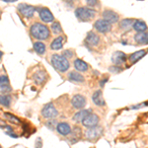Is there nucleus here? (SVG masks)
Returning <instances> with one entry per match:
<instances>
[{
	"mask_svg": "<svg viewBox=\"0 0 148 148\" xmlns=\"http://www.w3.org/2000/svg\"><path fill=\"white\" fill-rule=\"evenodd\" d=\"M31 35L33 38L42 40H47L49 39L51 32H49V29L44 24H40V23H35L34 25H32L31 27Z\"/></svg>",
	"mask_w": 148,
	"mask_h": 148,
	"instance_id": "1",
	"label": "nucleus"
},
{
	"mask_svg": "<svg viewBox=\"0 0 148 148\" xmlns=\"http://www.w3.org/2000/svg\"><path fill=\"white\" fill-rule=\"evenodd\" d=\"M51 64L59 72H65L69 68V62L67 58L60 54H53L51 56Z\"/></svg>",
	"mask_w": 148,
	"mask_h": 148,
	"instance_id": "2",
	"label": "nucleus"
},
{
	"mask_svg": "<svg viewBox=\"0 0 148 148\" xmlns=\"http://www.w3.org/2000/svg\"><path fill=\"white\" fill-rule=\"evenodd\" d=\"M96 15V11L87 7H79L75 10V16L81 22H87L92 20Z\"/></svg>",
	"mask_w": 148,
	"mask_h": 148,
	"instance_id": "3",
	"label": "nucleus"
},
{
	"mask_svg": "<svg viewBox=\"0 0 148 148\" xmlns=\"http://www.w3.org/2000/svg\"><path fill=\"white\" fill-rule=\"evenodd\" d=\"M42 116L46 119H54L58 116V111L56 109L53 104L49 103V104L46 105L42 110Z\"/></svg>",
	"mask_w": 148,
	"mask_h": 148,
	"instance_id": "4",
	"label": "nucleus"
},
{
	"mask_svg": "<svg viewBox=\"0 0 148 148\" xmlns=\"http://www.w3.org/2000/svg\"><path fill=\"white\" fill-rule=\"evenodd\" d=\"M103 134V128L101 126H94V127H89L85 131L86 137L89 140L98 139Z\"/></svg>",
	"mask_w": 148,
	"mask_h": 148,
	"instance_id": "5",
	"label": "nucleus"
},
{
	"mask_svg": "<svg viewBox=\"0 0 148 148\" xmlns=\"http://www.w3.org/2000/svg\"><path fill=\"white\" fill-rule=\"evenodd\" d=\"M94 27L98 32L103 33V34L108 33L112 30L111 23H109L108 21L104 20V19H99V20H97L94 24Z\"/></svg>",
	"mask_w": 148,
	"mask_h": 148,
	"instance_id": "6",
	"label": "nucleus"
},
{
	"mask_svg": "<svg viewBox=\"0 0 148 148\" xmlns=\"http://www.w3.org/2000/svg\"><path fill=\"white\" fill-rule=\"evenodd\" d=\"M99 121H100V119H99V116H98L96 114L90 113L84 119V120H83L82 123H83V125H84L85 127L89 128V127H94V126H97L98 123H99Z\"/></svg>",
	"mask_w": 148,
	"mask_h": 148,
	"instance_id": "7",
	"label": "nucleus"
},
{
	"mask_svg": "<svg viewBox=\"0 0 148 148\" xmlns=\"http://www.w3.org/2000/svg\"><path fill=\"white\" fill-rule=\"evenodd\" d=\"M18 11L26 18H32L35 13V7L28 5V4L22 3L18 5Z\"/></svg>",
	"mask_w": 148,
	"mask_h": 148,
	"instance_id": "8",
	"label": "nucleus"
},
{
	"mask_svg": "<svg viewBox=\"0 0 148 148\" xmlns=\"http://www.w3.org/2000/svg\"><path fill=\"white\" fill-rule=\"evenodd\" d=\"M71 104H72L73 108L77 110H82L86 106V98L82 96V95H75L71 100Z\"/></svg>",
	"mask_w": 148,
	"mask_h": 148,
	"instance_id": "9",
	"label": "nucleus"
},
{
	"mask_svg": "<svg viewBox=\"0 0 148 148\" xmlns=\"http://www.w3.org/2000/svg\"><path fill=\"white\" fill-rule=\"evenodd\" d=\"M39 15H40V20L45 23H51V22H53V20H54L53 15H52L51 12L49 11V9H47V8L40 9L39 11Z\"/></svg>",
	"mask_w": 148,
	"mask_h": 148,
	"instance_id": "10",
	"label": "nucleus"
},
{
	"mask_svg": "<svg viewBox=\"0 0 148 148\" xmlns=\"http://www.w3.org/2000/svg\"><path fill=\"white\" fill-rule=\"evenodd\" d=\"M103 18L104 20L108 21L109 23L113 24V23H116L120 19V16H119L118 13H116L114 11L112 10H105L103 12Z\"/></svg>",
	"mask_w": 148,
	"mask_h": 148,
	"instance_id": "11",
	"label": "nucleus"
},
{
	"mask_svg": "<svg viewBox=\"0 0 148 148\" xmlns=\"http://www.w3.org/2000/svg\"><path fill=\"white\" fill-rule=\"evenodd\" d=\"M85 42H86V45H87V46L95 47L100 42V38H99V36L95 34L94 32H89L87 35V37H86Z\"/></svg>",
	"mask_w": 148,
	"mask_h": 148,
	"instance_id": "12",
	"label": "nucleus"
},
{
	"mask_svg": "<svg viewBox=\"0 0 148 148\" xmlns=\"http://www.w3.org/2000/svg\"><path fill=\"white\" fill-rule=\"evenodd\" d=\"M92 101L95 105H96V106H99V107H103V106L106 105V102H105V100H104L103 93H102L101 90H97V91L93 94Z\"/></svg>",
	"mask_w": 148,
	"mask_h": 148,
	"instance_id": "13",
	"label": "nucleus"
},
{
	"mask_svg": "<svg viewBox=\"0 0 148 148\" xmlns=\"http://www.w3.org/2000/svg\"><path fill=\"white\" fill-rule=\"evenodd\" d=\"M112 61L116 65H121L126 61V54L121 51H116L112 56Z\"/></svg>",
	"mask_w": 148,
	"mask_h": 148,
	"instance_id": "14",
	"label": "nucleus"
},
{
	"mask_svg": "<svg viewBox=\"0 0 148 148\" xmlns=\"http://www.w3.org/2000/svg\"><path fill=\"white\" fill-rule=\"evenodd\" d=\"M56 131L59 134L63 135V136H66V135L70 134L71 127L67 123H59L58 125H56Z\"/></svg>",
	"mask_w": 148,
	"mask_h": 148,
	"instance_id": "15",
	"label": "nucleus"
},
{
	"mask_svg": "<svg viewBox=\"0 0 148 148\" xmlns=\"http://www.w3.org/2000/svg\"><path fill=\"white\" fill-rule=\"evenodd\" d=\"M91 110H82V111H79L78 113H76L73 116V121L75 123H82L83 120L88 116L90 113H91Z\"/></svg>",
	"mask_w": 148,
	"mask_h": 148,
	"instance_id": "16",
	"label": "nucleus"
},
{
	"mask_svg": "<svg viewBox=\"0 0 148 148\" xmlns=\"http://www.w3.org/2000/svg\"><path fill=\"white\" fill-rule=\"evenodd\" d=\"M134 40L140 45H148V32L137 33L134 36Z\"/></svg>",
	"mask_w": 148,
	"mask_h": 148,
	"instance_id": "17",
	"label": "nucleus"
},
{
	"mask_svg": "<svg viewBox=\"0 0 148 148\" xmlns=\"http://www.w3.org/2000/svg\"><path fill=\"white\" fill-rule=\"evenodd\" d=\"M147 51H148V49H142V51H138L136 52H134V53L130 54V62L131 63H135V62H137L138 60H140V59H141L142 57L146 54Z\"/></svg>",
	"mask_w": 148,
	"mask_h": 148,
	"instance_id": "18",
	"label": "nucleus"
},
{
	"mask_svg": "<svg viewBox=\"0 0 148 148\" xmlns=\"http://www.w3.org/2000/svg\"><path fill=\"white\" fill-rule=\"evenodd\" d=\"M74 67H75L76 70L80 71V72H85V71L88 70V64L83 61L82 59H75L74 61Z\"/></svg>",
	"mask_w": 148,
	"mask_h": 148,
	"instance_id": "19",
	"label": "nucleus"
},
{
	"mask_svg": "<svg viewBox=\"0 0 148 148\" xmlns=\"http://www.w3.org/2000/svg\"><path fill=\"white\" fill-rule=\"evenodd\" d=\"M132 29H134L138 33L145 32L147 30V25L142 20H135L132 25Z\"/></svg>",
	"mask_w": 148,
	"mask_h": 148,
	"instance_id": "20",
	"label": "nucleus"
},
{
	"mask_svg": "<svg viewBox=\"0 0 148 148\" xmlns=\"http://www.w3.org/2000/svg\"><path fill=\"white\" fill-rule=\"evenodd\" d=\"M68 79L72 81V82H76V83H83L85 81V78L81 74L74 72V71L68 74Z\"/></svg>",
	"mask_w": 148,
	"mask_h": 148,
	"instance_id": "21",
	"label": "nucleus"
},
{
	"mask_svg": "<svg viewBox=\"0 0 148 148\" xmlns=\"http://www.w3.org/2000/svg\"><path fill=\"white\" fill-rule=\"evenodd\" d=\"M62 46H63V37L56 38L51 44V47L53 51H57V49H62Z\"/></svg>",
	"mask_w": 148,
	"mask_h": 148,
	"instance_id": "22",
	"label": "nucleus"
},
{
	"mask_svg": "<svg viewBox=\"0 0 148 148\" xmlns=\"http://www.w3.org/2000/svg\"><path fill=\"white\" fill-rule=\"evenodd\" d=\"M134 23V20L133 19H123V20L121 21V29L123 31H130L131 28H132V25Z\"/></svg>",
	"mask_w": 148,
	"mask_h": 148,
	"instance_id": "23",
	"label": "nucleus"
},
{
	"mask_svg": "<svg viewBox=\"0 0 148 148\" xmlns=\"http://www.w3.org/2000/svg\"><path fill=\"white\" fill-rule=\"evenodd\" d=\"M34 49L38 54L42 56V54H44L45 52H46V46H45L44 42L39 40V42H36L34 44Z\"/></svg>",
	"mask_w": 148,
	"mask_h": 148,
	"instance_id": "24",
	"label": "nucleus"
},
{
	"mask_svg": "<svg viewBox=\"0 0 148 148\" xmlns=\"http://www.w3.org/2000/svg\"><path fill=\"white\" fill-rule=\"evenodd\" d=\"M34 79L38 84H42L47 79V73L45 71H39L34 75Z\"/></svg>",
	"mask_w": 148,
	"mask_h": 148,
	"instance_id": "25",
	"label": "nucleus"
},
{
	"mask_svg": "<svg viewBox=\"0 0 148 148\" xmlns=\"http://www.w3.org/2000/svg\"><path fill=\"white\" fill-rule=\"evenodd\" d=\"M12 102V98L8 95H1L0 96V105L4 107H10Z\"/></svg>",
	"mask_w": 148,
	"mask_h": 148,
	"instance_id": "26",
	"label": "nucleus"
},
{
	"mask_svg": "<svg viewBox=\"0 0 148 148\" xmlns=\"http://www.w3.org/2000/svg\"><path fill=\"white\" fill-rule=\"evenodd\" d=\"M51 31L54 33L56 35L57 34H59V33H61L62 32V28H61V26H60V23L59 22H54V23H52V25H51Z\"/></svg>",
	"mask_w": 148,
	"mask_h": 148,
	"instance_id": "27",
	"label": "nucleus"
},
{
	"mask_svg": "<svg viewBox=\"0 0 148 148\" xmlns=\"http://www.w3.org/2000/svg\"><path fill=\"white\" fill-rule=\"evenodd\" d=\"M11 91H12V88L9 86V84L0 86V93L1 94H7V93H10Z\"/></svg>",
	"mask_w": 148,
	"mask_h": 148,
	"instance_id": "28",
	"label": "nucleus"
},
{
	"mask_svg": "<svg viewBox=\"0 0 148 148\" xmlns=\"http://www.w3.org/2000/svg\"><path fill=\"white\" fill-rule=\"evenodd\" d=\"M5 116H6L7 119H8L9 121H12V123H21V121L19 120L18 118H16V116H14L13 114H9V113H6Z\"/></svg>",
	"mask_w": 148,
	"mask_h": 148,
	"instance_id": "29",
	"label": "nucleus"
},
{
	"mask_svg": "<svg viewBox=\"0 0 148 148\" xmlns=\"http://www.w3.org/2000/svg\"><path fill=\"white\" fill-rule=\"evenodd\" d=\"M5 84H9L8 77L5 76V75H1V76H0V86H1V85H5Z\"/></svg>",
	"mask_w": 148,
	"mask_h": 148,
	"instance_id": "30",
	"label": "nucleus"
},
{
	"mask_svg": "<svg viewBox=\"0 0 148 148\" xmlns=\"http://www.w3.org/2000/svg\"><path fill=\"white\" fill-rule=\"evenodd\" d=\"M46 125L49 130H54L56 128V121H47L46 123Z\"/></svg>",
	"mask_w": 148,
	"mask_h": 148,
	"instance_id": "31",
	"label": "nucleus"
},
{
	"mask_svg": "<svg viewBox=\"0 0 148 148\" xmlns=\"http://www.w3.org/2000/svg\"><path fill=\"white\" fill-rule=\"evenodd\" d=\"M86 3H87L88 6L94 7L99 4V1H98V0H86Z\"/></svg>",
	"mask_w": 148,
	"mask_h": 148,
	"instance_id": "32",
	"label": "nucleus"
},
{
	"mask_svg": "<svg viewBox=\"0 0 148 148\" xmlns=\"http://www.w3.org/2000/svg\"><path fill=\"white\" fill-rule=\"evenodd\" d=\"M109 70L111 71L112 73H119V72H121L123 69L121 67H119V66H112V67L109 68Z\"/></svg>",
	"mask_w": 148,
	"mask_h": 148,
	"instance_id": "33",
	"label": "nucleus"
},
{
	"mask_svg": "<svg viewBox=\"0 0 148 148\" xmlns=\"http://www.w3.org/2000/svg\"><path fill=\"white\" fill-rule=\"evenodd\" d=\"M62 56L65 57V58H70V57H72L73 56V52L70 51V49H67V51H64Z\"/></svg>",
	"mask_w": 148,
	"mask_h": 148,
	"instance_id": "34",
	"label": "nucleus"
},
{
	"mask_svg": "<svg viewBox=\"0 0 148 148\" xmlns=\"http://www.w3.org/2000/svg\"><path fill=\"white\" fill-rule=\"evenodd\" d=\"M107 81H108V78H106V79H104V80H101V83H100V85H101V87H104L105 84H106Z\"/></svg>",
	"mask_w": 148,
	"mask_h": 148,
	"instance_id": "35",
	"label": "nucleus"
},
{
	"mask_svg": "<svg viewBox=\"0 0 148 148\" xmlns=\"http://www.w3.org/2000/svg\"><path fill=\"white\" fill-rule=\"evenodd\" d=\"M2 1L6 2V3H12V2H15V1H17V0H2Z\"/></svg>",
	"mask_w": 148,
	"mask_h": 148,
	"instance_id": "36",
	"label": "nucleus"
},
{
	"mask_svg": "<svg viewBox=\"0 0 148 148\" xmlns=\"http://www.w3.org/2000/svg\"><path fill=\"white\" fill-rule=\"evenodd\" d=\"M65 1H66V2H73L74 0H65Z\"/></svg>",
	"mask_w": 148,
	"mask_h": 148,
	"instance_id": "37",
	"label": "nucleus"
},
{
	"mask_svg": "<svg viewBox=\"0 0 148 148\" xmlns=\"http://www.w3.org/2000/svg\"><path fill=\"white\" fill-rule=\"evenodd\" d=\"M2 54H3V53H2V52H1V51H0V57H1V56H2Z\"/></svg>",
	"mask_w": 148,
	"mask_h": 148,
	"instance_id": "38",
	"label": "nucleus"
}]
</instances>
